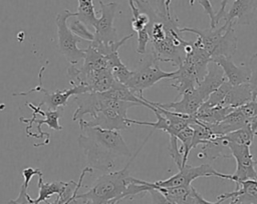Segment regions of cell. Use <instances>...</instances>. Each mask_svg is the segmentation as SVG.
<instances>
[{
  "instance_id": "obj_1",
  "label": "cell",
  "mask_w": 257,
  "mask_h": 204,
  "mask_svg": "<svg viewBox=\"0 0 257 204\" xmlns=\"http://www.w3.org/2000/svg\"><path fill=\"white\" fill-rule=\"evenodd\" d=\"M79 127L80 134L77 143L85 155L88 167L109 172L115 167V161L118 158L132 157L119 131L83 124H79Z\"/></svg>"
},
{
  "instance_id": "obj_2",
  "label": "cell",
  "mask_w": 257,
  "mask_h": 204,
  "mask_svg": "<svg viewBox=\"0 0 257 204\" xmlns=\"http://www.w3.org/2000/svg\"><path fill=\"white\" fill-rule=\"evenodd\" d=\"M146 142L145 140L143 145ZM143 145L133 155L124 168L117 171H109L99 176L91 188L85 193L77 194L76 199H81L83 204H118L122 199L149 192L152 187L148 184V181L135 178L128 172L131 162L140 152Z\"/></svg>"
},
{
  "instance_id": "obj_3",
  "label": "cell",
  "mask_w": 257,
  "mask_h": 204,
  "mask_svg": "<svg viewBox=\"0 0 257 204\" xmlns=\"http://www.w3.org/2000/svg\"><path fill=\"white\" fill-rule=\"evenodd\" d=\"M184 53L183 62L171 79L174 81L171 86L178 91L179 96L197 86L207 73L211 62L210 55L203 48L199 39L195 42L188 41L184 47Z\"/></svg>"
},
{
  "instance_id": "obj_4",
  "label": "cell",
  "mask_w": 257,
  "mask_h": 204,
  "mask_svg": "<svg viewBox=\"0 0 257 204\" xmlns=\"http://www.w3.org/2000/svg\"><path fill=\"white\" fill-rule=\"evenodd\" d=\"M134 106L139 105L133 102L109 98L103 92H95L91 119L84 120L82 118L78 120V124L120 131L132 125L126 113Z\"/></svg>"
},
{
  "instance_id": "obj_5",
  "label": "cell",
  "mask_w": 257,
  "mask_h": 204,
  "mask_svg": "<svg viewBox=\"0 0 257 204\" xmlns=\"http://www.w3.org/2000/svg\"><path fill=\"white\" fill-rule=\"evenodd\" d=\"M181 32H190L197 35L203 48L211 57V61L217 57H230L236 53L237 37L235 35L234 25L224 22L220 27H209L199 29L193 27H181Z\"/></svg>"
},
{
  "instance_id": "obj_6",
  "label": "cell",
  "mask_w": 257,
  "mask_h": 204,
  "mask_svg": "<svg viewBox=\"0 0 257 204\" xmlns=\"http://www.w3.org/2000/svg\"><path fill=\"white\" fill-rule=\"evenodd\" d=\"M70 17H75V12H71L68 9H64L56 15L55 23L57 27L58 49L69 64L76 65L84 58L85 52L77 46V44L83 40L73 34L67 25V21Z\"/></svg>"
},
{
  "instance_id": "obj_7",
  "label": "cell",
  "mask_w": 257,
  "mask_h": 204,
  "mask_svg": "<svg viewBox=\"0 0 257 204\" xmlns=\"http://www.w3.org/2000/svg\"><path fill=\"white\" fill-rule=\"evenodd\" d=\"M176 71L166 72L159 66V61L150 54L143 66L133 71L132 76L126 82V86L139 97L143 96L144 90L152 87L163 79H172Z\"/></svg>"
},
{
  "instance_id": "obj_8",
  "label": "cell",
  "mask_w": 257,
  "mask_h": 204,
  "mask_svg": "<svg viewBox=\"0 0 257 204\" xmlns=\"http://www.w3.org/2000/svg\"><path fill=\"white\" fill-rule=\"evenodd\" d=\"M201 177H218L222 179H227L232 181V174H225L215 170L209 164H202L200 166H191V165H184L179 169V172L175 175L171 176L166 180H160L154 183L148 182L151 187H175V186H188L196 180L197 178Z\"/></svg>"
},
{
  "instance_id": "obj_9",
  "label": "cell",
  "mask_w": 257,
  "mask_h": 204,
  "mask_svg": "<svg viewBox=\"0 0 257 204\" xmlns=\"http://www.w3.org/2000/svg\"><path fill=\"white\" fill-rule=\"evenodd\" d=\"M45 66H43L40 69L39 72V85L26 91V92H19V93H14L13 96H17V95H28L30 93L33 92H40L43 94V99L42 101L39 103L41 106L44 104L47 106V109H56L59 107H64L67 103V100L71 97V96H76L78 94H82L85 92H89L88 87H86L85 85L82 84H78V85H73L71 88L69 89H63V90H56L52 93L48 92L46 89H44L42 87V72L44 71Z\"/></svg>"
},
{
  "instance_id": "obj_10",
  "label": "cell",
  "mask_w": 257,
  "mask_h": 204,
  "mask_svg": "<svg viewBox=\"0 0 257 204\" xmlns=\"http://www.w3.org/2000/svg\"><path fill=\"white\" fill-rule=\"evenodd\" d=\"M26 105H28L33 110L31 118H29V119L24 118V117L19 118V121L27 124V127L25 129L26 133L29 132V130L32 128L33 124H36L37 131H38L36 138H43L45 136L46 139L49 141V134L41 131V125L46 124L50 129H53L55 131L62 130V126L59 124L58 120H59V118H61L63 116L64 107H59L56 109H47L46 111H43L41 109L40 104L35 106L31 103H27Z\"/></svg>"
},
{
  "instance_id": "obj_11",
  "label": "cell",
  "mask_w": 257,
  "mask_h": 204,
  "mask_svg": "<svg viewBox=\"0 0 257 204\" xmlns=\"http://www.w3.org/2000/svg\"><path fill=\"white\" fill-rule=\"evenodd\" d=\"M231 156L236 160V170L232 174V181L236 184L245 180H257L255 161L250 152V146L228 142Z\"/></svg>"
},
{
  "instance_id": "obj_12",
  "label": "cell",
  "mask_w": 257,
  "mask_h": 204,
  "mask_svg": "<svg viewBox=\"0 0 257 204\" xmlns=\"http://www.w3.org/2000/svg\"><path fill=\"white\" fill-rule=\"evenodd\" d=\"M100 17L97 18L93 28L94 41L102 43H111L117 41L116 30L113 26V21L118 4L116 2H103L99 1Z\"/></svg>"
},
{
  "instance_id": "obj_13",
  "label": "cell",
  "mask_w": 257,
  "mask_h": 204,
  "mask_svg": "<svg viewBox=\"0 0 257 204\" xmlns=\"http://www.w3.org/2000/svg\"><path fill=\"white\" fill-rule=\"evenodd\" d=\"M181 99L169 103H158L159 106L170 111L195 117L200 107L205 102V99L201 96L196 88L190 89L181 95Z\"/></svg>"
},
{
  "instance_id": "obj_14",
  "label": "cell",
  "mask_w": 257,
  "mask_h": 204,
  "mask_svg": "<svg viewBox=\"0 0 257 204\" xmlns=\"http://www.w3.org/2000/svg\"><path fill=\"white\" fill-rule=\"evenodd\" d=\"M256 11L257 0H234L230 10L225 14L224 21L233 25H248Z\"/></svg>"
},
{
  "instance_id": "obj_15",
  "label": "cell",
  "mask_w": 257,
  "mask_h": 204,
  "mask_svg": "<svg viewBox=\"0 0 257 204\" xmlns=\"http://www.w3.org/2000/svg\"><path fill=\"white\" fill-rule=\"evenodd\" d=\"M217 199H230L229 204H257V180H245L236 184V190L223 193Z\"/></svg>"
},
{
  "instance_id": "obj_16",
  "label": "cell",
  "mask_w": 257,
  "mask_h": 204,
  "mask_svg": "<svg viewBox=\"0 0 257 204\" xmlns=\"http://www.w3.org/2000/svg\"><path fill=\"white\" fill-rule=\"evenodd\" d=\"M223 70L226 81L232 86L248 83L250 79V69L248 65H236L230 57H217L212 60Z\"/></svg>"
},
{
  "instance_id": "obj_17",
  "label": "cell",
  "mask_w": 257,
  "mask_h": 204,
  "mask_svg": "<svg viewBox=\"0 0 257 204\" xmlns=\"http://www.w3.org/2000/svg\"><path fill=\"white\" fill-rule=\"evenodd\" d=\"M226 81L222 68L215 62L211 61L208 66V71L203 79L195 87L205 101L209 96L216 91Z\"/></svg>"
},
{
  "instance_id": "obj_18",
  "label": "cell",
  "mask_w": 257,
  "mask_h": 204,
  "mask_svg": "<svg viewBox=\"0 0 257 204\" xmlns=\"http://www.w3.org/2000/svg\"><path fill=\"white\" fill-rule=\"evenodd\" d=\"M252 100V91L249 83H244L237 86H232L230 84L224 95L221 106L235 109L251 102Z\"/></svg>"
},
{
  "instance_id": "obj_19",
  "label": "cell",
  "mask_w": 257,
  "mask_h": 204,
  "mask_svg": "<svg viewBox=\"0 0 257 204\" xmlns=\"http://www.w3.org/2000/svg\"><path fill=\"white\" fill-rule=\"evenodd\" d=\"M160 190L168 198L177 204H198L197 203V190L191 186H175V187H153Z\"/></svg>"
},
{
  "instance_id": "obj_20",
  "label": "cell",
  "mask_w": 257,
  "mask_h": 204,
  "mask_svg": "<svg viewBox=\"0 0 257 204\" xmlns=\"http://www.w3.org/2000/svg\"><path fill=\"white\" fill-rule=\"evenodd\" d=\"M201 156L207 158L208 160H215L219 157H232L228 147V141L224 138V136H218L208 143L203 144L200 151V157Z\"/></svg>"
},
{
  "instance_id": "obj_21",
  "label": "cell",
  "mask_w": 257,
  "mask_h": 204,
  "mask_svg": "<svg viewBox=\"0 0 257 204\" xmlns=\"http://www.w3.org/2000/svg\"><path fill=\"white\" fill-rule=\"evenodd\" d=\"M38 197L34 199L35 204H40L41 202H48V199L53 195H61L67 187L68 182L63 181H53L44 182L43 175L38 176Z\"/></svg>"
},
{
  "instance_id": "obj_22",
  "label": "cell",
  "mask_w": 257,
  "mask_h": 204,
  "mask_svg": "<svg viewBox=\"0 0 257 204\" xmlns=\"http://www.w3.org/2000/svg\"><path fill=\"white\" fill-rule=\"evenodd\" d=\"M78 6L75 17L88 27H93L97 18L94 10L93 0H77Z\"/></svg>"
},
{
  "instance_id": "obj_23",
  "label": "cell",
  "mask_w": 257,
  "mask_h": 204,
  "mask_svg": "<svg viewBox=\"0 0 257 204\" xmlns=\"http://www.w3.org/2000/svg\"><path fill=\"white\" fill-rule=\"evenodd\" d=\"M193 136H194V129H193V127L191 125H188L187 127L182 129L177 134V139L182 143L180 151H181V153L183 155V166L187 164V160H188L189 154H190L191 150L193 149V147H192Z\"/></svg>"
},
{
  "instance_id": "obj_24",
  "label": "cell",
  "mask_w": 257,
  "mask_h": 204,
  "mask_svg": "<svg viewBox=\"0 0 257 204\" xmlns=\"http://www.w3.org/2000/svg\"><path fill=\"white\" fill-rule=\"evenodd\" d=\"M70 19L71 20L69 22L68 27L73 34L81 38L83 41H87V42H91L94 39V33H92L87 28L88 26H86L83 22H81L76 17H71Z\"/></svg>"
},
{
  "instance_id": "obj_25",
  "label": "cell",
  "mask_w": 257,
  "mask_h": 204,
  "mask_svg": "<svg viewBox=\"0 0 257 204\" xmlns=\"http://www.w3.org/2000/svg\"><path fill=\"white\" fill-rule=\"evenodd\" d=\"M248 66L250 69V79L248 83L252 91V99L255 101L257 100V53L250 58Z\"/></svg>"
},
{
  "instance_id": "obj_26",
  "label": "cell",
  "mask_w": 257,
  "mask_h": 204,
  "mask_svg": "<svg viewBox=\"0 0 257 204\" xmlns=\"http://www.w3.org/2000/svg\"><path fill=\"white\" fill-rule=\"evenodd\" d=\"M8 204H35V203H34V199H32L28 193V187L22 183L18 197L16 199L10 200Z\"/></svg>"
},
{
  "instance_id": "obj_27",
  "label": "cell",
  "mask_w": 257,
  "mask_h": 204,
  "mask_svg": "<svg viewBox=\"0 0 257 204\" xmlns=\"http://www.w3.org/2000/svg\"><path fill=\"white\" fill-rule=\"evenodd\" d=\"M151 195V203L150 204H177L170 198H168L166 195H164L160 190L156 188H151L149 191Z\"/></svg>"
},
{
  "instance_id": "obj_28",
  "label": "cell",
  "mask_w": 257,
  "mask_h": 204,
  "mask_svg": "<svg viewBox=\"0 0 257 204\" xmlns=\"http://www.w3.org/2000/svg\"><path fill=\"white\" fill-rule=\"evenodd\" d=\"M150 43V35L148 28L138 32V46L137 53L145 54L147 52V46Z\"/></svg>"
},
{
  "instance_id": "obj_29",
  "label": "cell",
  "mask_w": 257,
  "mask_h": 204,
  "mask_svg": "<svg viewBox=\"0 0 257 204\" xmlns=\"http://www.w3.org/2000/svg\"><path fill=\"white\" fill-rule=\"evenodd\" d=\"M196 1L203 7L205 13L209 16V18H210V27H216V24H215L216 13L213 10V6H212L210 0H196Z\"/></svg>"
},
{
  "instance_id": "obj_30",
  "label": "cell",
  "mask_w": 257,
  "mask_h": 204,
  "mask_svg": "<svg viewBox=\"0 0 257 204\" xmlns=\"http://www.w3.org/2000/svg\"><path fill=\"white\" fill-rule=\"evenodd\" d=\"M22 175H23V179H24L23 184L28 187L31 178H32L33 176H35V175H37V176L43 175V172H42L39 168L28 167V168H24V169L22 170Z\"/></svg>"
},
{
  "instance_id": "obj_31",
  "label": "cell",
  "mask_w": 257,
  "mask_h": 204,
  "mask_svg": "<svg viewBox=\"0 0 257 204\" xmlns=\"http://www.w3.org/2000/svg\"><path fill=\"white\" fill-rule=\"evenodd\" d=\"M228 4V0H221V4H220V9L219 11L216 13V16H215V24L216 26L219 24V22L224 19L225 17V10H226V6Z\"/></svg>"
},
{
  "instance_id": "obj_32",
  "label": "cell",
  "mask_w": 257,
  "mask_h": 204,
  "mask_svg": "<svg viewBox=\"0 0 257 204\" xmlns=\"http://www.w3.org/2000/svg\"><path fill=\"white\" fill-rule=\"evenodd\" d=\"M197 203H198V204H221L222 201L219 200V199H217L216 202H211V201H208V200L204 199L199 193H197Z\"/></svg>"
},
{
  "instance_id": "obj_33",
  "label": "cell",
  "mask_w": 257,
  "mask_h": 204,
  "mask_svg": "<svg viewBox=\"0 0 257 204\" xmlns=\"http://www.w3.org/2000/svg\"><path fill=\"white\" fill-rule=\"evenodd\" d=\"M166 1H167L168 5H171V0H166Z\"/></svg>"
},
{
  "instance_id": "obj_34",
  "label": "cell",
  "mask_w": 257,
  "mask_h": 204,
  "mask_svg": "<svg viewBox=\"0 0 257 204\" xmlns=\"http://www.w3.org/2000/svg\"><path fill=\"white\" fill-rule=\"evenodd\" d=\"M254 161H255V165H257V158H254Z\"/></svg>"
},
{
  "instance_id": "obj_35",
  "label": "cell",
  "mask_w": 257,
  "mask_h": 204,
  "mask_svg": "<svg viewBox=\"0 0 257 204\" xmlns=\"http://www.w3.org/2000/svg\"><path fill=\"white\" fill-rule=\"evenodd\" d=\"M255 101H256V102H257V100H255Z\"/></svg>"
}]
</instances>
